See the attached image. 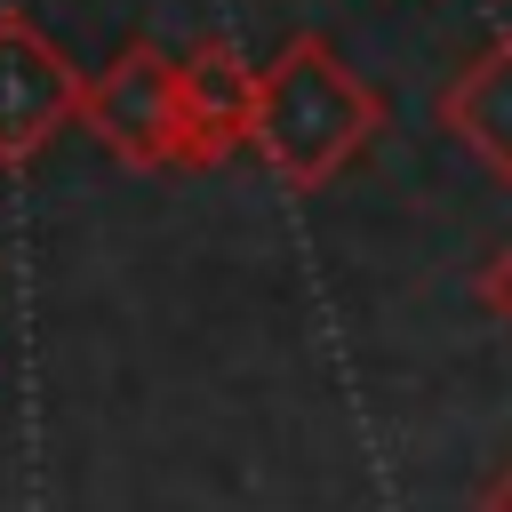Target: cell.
<instances>
[{
  "label": "cell",
  "mask_w": 512,
  "mask_h": 512,
  "mask_svg": "<svg viewBox=\"0 0 512 512\" xmlns=\"http://www.w3.org/2000/svg\"><path fill=\"white\" fill-rule=\"evenodd\" d=\"M384 136V96L336 56L328 32H288L272 64H256V112H248V152L272 168L288 192L336 184L368 144Z\"/></svg>",
  "instance_id": "cell-1"
},
{
  "label": "cell",
  "mask_w": 512,
  "mask_h": 512,
  "mask_svg": "<svg viewBox=\"0 0 512 512\" xmlns=\"http://www.w3.org/2000/svg\"><path fill=\"white\" fill-rule=\"evenodd\" d=\"M176 104H184V160L176 168H224L248 144L256 64L232 48V32H200L192 56H176Z\"/></svg>",
  "instance_id": "cell-4"
},
{
  "label": "cell",
  "mask_w": 512,
  "mask_h": 512,
  "mask_svg": "<svg viewBox=\"0 0 512 512\" xmlns=\"http://www.w3.org/2000/svg\"><path fill=\"white\" fill-rule=\"evenodd\" d=\"M432 120H440L496 184H512V24L488 32V40L448 72V88L432 96Z\"/></svg>",
  "instance_id": "cell-5"
},
{
  "label": "cell",
  "mask_w": 512,
  "mask_h": 512,
  "mask_svg": "<svg viewBox=\"0 0 512 512\" xmlns=\"http://www.w3.org/2000/svg\"><path fill=\"white\" fill-rule=\"evenodd\" d=\"M120 168L152 176L184 160V104H176V56L160 40H128L104 72L80 80V120Z\"/></svg>",
  "instance_id": "cell-2"
},
{
  "label": "cell",
  "mask_w": 512,
  "mask_h": 512,
  "mask_svg": "<svg viewBox=\"0 0 512 512\" xmlns=\"http://www.w3.org/2000/svg\"><path fill=\"white\" fill-rule=\"evenodd\" d=\"M472 512H512V456L480 472V488H472Z\"/></svg>",
  "instance_id": "cell-7"
},
{
  "label": "cell",
  "mask_w": 512,
  "mask_h": 512,
  "mask_svg": "<svg viewBox=\"0 0 512 512\" xmlns=\"http://www.w3.org/2000/svg\"><path fill=\"white\" fill-rule=\"evenodd\" d=\"M80 64L24 16L0 8V176H24L80 120Z\"/></svg>",
  "instance_id": "cell-3"
},
{
  "label": "cell",
  "mask_w": 512,
  "mask_h": 512,
  "mask_svg": "<svg viewBox=\"0 0 512 512\" xmlns=\"http://www.w3.org/2000/svg\"><path fill=\"white\" fill-rule=\"evenodd\" d=\"M472 296H480V312H488L496 328H512V240L472 272Z\"/></svg>",
  "instance_id": "cell-6"
}]
</instances>
